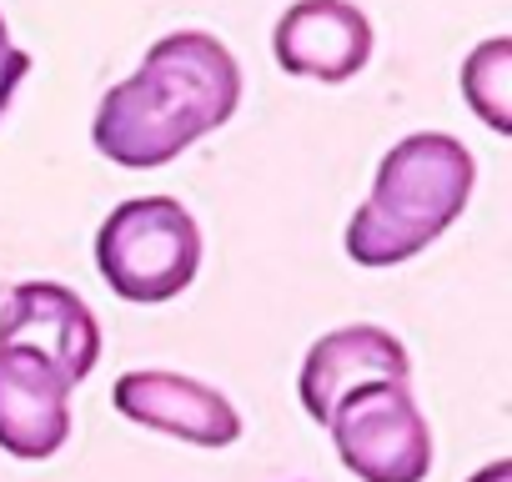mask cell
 Listing matches in <instances>:
<instances>
[{"mask_svg":"<svg viewBox=\"0 0 512 482\" xmlns=\"http://www.w3.org/2000/svg\"><path fill=\"white\" fill-rule=\"evenodd\" d=\"M342 467L362 482H422L432 472V427L407 382H367L342 397L327 422Z\"/></svg>","mask_w":512,"mask_h":482,"instance_id":"277c9868","label":"cell"},{"mask_svg":"<svg viewBox=\"0 0 512 482\" xmlns=\"http://www.w3.org/2000/svg\"><path fill=\"white\" fill-rule=\"evenodd\" d=\"M472 482H512V462L502 457V462H492V467H482Z\"/></svg>","mask_w":512,"mask_h":482,"instance_id":"7c38bea8","label":"cell"},{"mask_svg":"<svg viewBox=\"0 0 512 482\" xmlns=\"http://www.w3.org/2000/svg\"><path fill=\"white\" fill-rule=\"evenodd\" d=\"M462 96L492 131H512V41L507 36H492L467 56Z\"/></svg>","mask_w":512,"mask_h":482,"instance_id":"30bf717a","label":"cell"},{"mask_svg":"<svg viewBox=\"0 0 512 482\" xmlns=\"http://www.w3.org/2000/svg\"><path fill=\"white\" fill-rule=\"evenodd\" d=\"M71 437V382L26 347H0V447L41 462Z\"/></svg>","mask_w":512,"mask_h":482,"instance_id":"8992f818","label":"cell"},{"mask_svg":"<svg viewBox=\"0 0 512 482\" xmlns=\"http://www.w3.org/2000/svg\"><path fill=\"white\" fill-rule=\"evenodd\" d=\"M241 101V71L231 51L206 31H176L146 51V61L101 96L96 151L116 166L146 171L176 161L191 141L231 121Z\"/></svg>","mask_w":512,"mask_h":482,"instance_id":"6da1fadb","label":"cell"},{"mask_svg":"<svg viewBox=\"0 0 512 482\" xmlns=\"http://www.w3.org/2000/svg\"><path fill=\"white\" fill-rule=\"evenodd\" d=\"M116 407L131 422L171 432V437L196 442V447H231L241 437L236 407L216 387L191 382L181 372H126L116 382Z\"/></svg>","mask_w":512,"mask_h":482,"instance_id":"9c48e42d","label":"cell"},{"mask_svg":"<svg viewBox=\"0 0 512 482\" xmlns=\"http://www.w3.org/2000/svg\"><path fill=\"white\" fill-rule=\"evenodd\" d=\"M26 71H31V56H26V51L11 41L6 21H0V116H6V106H11L16 86L26 81Z\"/></svg>","mask_w":512,"mask_h":482,"instance_id":"8fae6325","label":"cell"},{"mask_svg":"<svg viewBox=\"0 0 512 482\" xmlns=\"http://www.w3.org/2000/svg\"><path fill=\"white\" fill-rule=\"evenodd\" d=\"M0 347H26L46 357L76 387L101 362V327L76 292L56 282H21L0 302Z\"/></svg>","mask_w":512,"mask_h":482,"instance_id":"5b68a950","label":"cell"},{"mask_svg":"<svg viewBox=\"0 0 512 482\" xmlns=\"http://www.w3.org/2000/svg\"><path fill=\"white\" fill-rule=\"evenodd\" d=\"M277 66L307 81H352L372 56V26L352 0H297L277 21Z\"/></svg>","mask_w":512,"mask_h":482,"instance_id":"52a82bcc","label":"cell"},{"mask_svg":"<svg viewBox=\"0 0 512 482\" xmlns=\"http://www.w3.org/2000/svg\"><path fill=\"white\" fill-rule=\"evenodd\" d=\"M477 166L457 136L422 131L397 141L382 166L377 186L347 226V252L362 267H397L417 257L462 216L472 196Z\"/></svg>","mask_w":512,"mask_h":482,"instance_id":"7a4b0ae2","label":"cell"},{"mask_svg":"<svg viewBox=\"0 0 512 482\" xmlns=\"http://www.w3.org/2000/svg\"><path fill=\"white\" fill-rule=\"evenodd\" d=\"M96 267L126 302H171L201 267V231L171 196L121 201L96 231Z\"/></svg>","mask_w":512,"mask_h":482,"instance_id":"3957f363","label":"cell"},{"mask_svg":"<svg viewBox=\"0 0 512 482\" xmlns=\"http://www.w3.org/2000/svg\"><path fill=\"white\" fill-rule=\"evenodd\" d=\"M407 377H412V362L392 332L342 327V332H327L322 342H312V352L302 362V407L312 422L327 427L347 392H357L367 382H407Z\"/></svg>","mask_w":512,"mask_h":482,"instance_id":"ba28073f","label":"cell"}]
</instances>
